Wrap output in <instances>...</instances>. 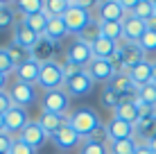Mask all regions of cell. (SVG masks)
I'll use <instances>...</instances> for the list:
<instances>
[{
  "mask_svg": "<svg viewBox=\"0 0 156 154\" xmlns=\"http://www.w3.org/2000/svg\"><path fill=\"white\" fill-rule=\"evenodd\" d=\"M68 125H70L82 138H90V136L98 131V127H102V120H100V116L95 113V109L79 107L68 116Z\"/></svg>",
  "mask_w": 156,
  "mask_h": 154,
  "instance_id": "obj_1",
  "label": "cell"
},
{
  "mask_svg": "<svg viewBox=\"0 0 156 154\" xmlns=\"http://www.w3.org/2000/svg\"><path fill=\"white\" fill-rule=\"evenodd\" d=\"M95 82L86 73V68H66V82H63V91L70 98H84L93 91Z\"/></svg>",
  "mask_w": 156,
  "mask_h": 154,
  "instance_id": "obj_2",
  "label": "cell"
},
{
  "mask_svg": "<svg viewBox=\"0 0 156 154\" xmlns=\"http://www.w3.org/2000/svg\"><path fill=\"white\" fill-rule=\"evenodd\" d=\"M63 82H66V68L55 59L43 61L41 75H39V82L36 84H39L41 88H45V93H48V91H59V88H63Z\"/></svg>",
  "mask_w": 156,
  "mask_h": 154,
  "instance_id": "obj_3",
  "label": "cell"
},
{
  "mask_svg": "<svg viewBox=\"0 0 156 154\" xmlns=\"http://www.w3.org/2000/svg\"><path fill=\"white\" fill-rule=\"evenodd\" d=\"M145 59H147V57H145V52L138 48V43H125V41H120V48H118L115 57L111 61H113L118 73H127L129 68H133L136 63H140Z\"/></svg>",
  "mask_w": 156,
  "mask_h": 154,
  "instance_id": "obj_4",
  "label": "cell"
},
{
  "mask_svg": "<svg viewBox=\"0 0 156 154\" xmlns=\"http://www.w3.org/2000/svg\"><path fill=\"white\" fill-rule=\"evenodd\" d=\"M68 107H70V95L63 91V88H59V91H48L45 95H43L41 109L48 111V113L68 116Z\"/></svg>",
  "mask_w": 156,
  "mask_h": 154,
  "instance_id": "obj_5",
  "label": "cell"
},
{
  "mask_svg": "<svg viewBox=\"0 0 156 154\" xmlns=\"http://www.w3.org/2000/svg\"><path fill=\"white\" fill-rule=\"evenodd\" d=\"M63 20H66V27H68V34H75L79 36L82 32L90 25V20H93V16L90 12H86V9H77V7H70V2H68V12L63 16Z\"/></svg>",
  "mask_w": 156,
  "mask_h": 154,
  "instance_id": "obj_6",
  "label": "cell"
},
{
  "mask_svg": "<svg viewBox=\"0 0 156 154\" xmlns=\"http://www.w3.org/2000/svg\"><path fill=\"white\" fill-rule=\"evenodd\" d=\"M86 73L90 75L93 82H100V84H104V86H109V84L113 82V77L118 75L113 61H104V59H93L86 66Z\"/></svg>",
  "mask_w": 156,
  "mask_h": 154,
  "instance_id": "obj_7",
  "label": "cell"
},
{
  "mask_svg": "<svg viewBox=\"0 0 156 154\" xmlns=\"http://www.w3.org/2000/svg\"><path fill=\"white\" fill-rule=\"evenodd\" d=\"M66 59H68V66L70 68H86L93 61V50H90V45L84 43V41H75L73 45H68Z\"/></svg>",
  "mask_w": 156,
  "mask_h": 154,
  "instance_id": "obj_8",
  "label": "cell"
},
{
  "mask_svg": "<svg viewBox=\"0 0 156 154\" xmlns=\"http://www.w3.org/2000/svg\"><path fill=\"white\" fill-rule=\"evenodd\" d=\"M95 9H98V20L100 23H122L125 16H127L120 0H104V2H98Z\"/></svg>",
  "mask_w": 156,
  "mask_h": 154,
  "instance_id": "obj_9",
  "label": "cell"
},
{
  "mask_svg": "<svg viewBox=\"0 0 156 154\" xmlns=\"http://www.w3.org/2000/svg\"><path fill=\"white\" fill-rule=\"evenodd\" d=\"M30 125V113L27 109H20V107H12L5 113V131L12 134L14 138H18L20 131Z\"/></svg>",
  "mask_w": 156,
  "mask_h": 154,
  "instance_id": "obj_10",
  "label": "cell"
},
{
  "mask_svg": "<svg viewBox=\"0 0 156 154\" xmlns=\"http://www.w3.org/2000/svg\"><path fill=\"white\" fill-rule=\"evenodd\" d=\"M145 32H147V23L145 20L136 18L133 14L125 16V20H122V41L125 43H138Z\"/></svg>",
  "mask_w": 156,
  "mask_h": 154,
  "instance_id": "obj_11",
  "label": "cell"
},
{
  "mask_svg": "<svg viewBox=\"0 0 156 154\" xmlns=\"http://www.w3.org/2000/svg\"><path fill=\"white\" fill-rule=\"evenodd\" d=\"M9 95H12L14 107H20V109H27L30 104L36 102V91H34V86H32V84L14 82L12 88H9Z\"/></svg>",
  "mask_w": 156,
  "mask_h": 154,
  "instance_id": "obj_12",
  "label": "cell"
},
{
  "mask_svg": "<svg viewBox=\"0 0 156 154\" xmlns=\"http://www.w3.org/2000/svg\"><path fill=\"white\" fill-rule=\"evenodd\" d=\"M113 116L136 127L138 123H140V104H138V100H136V98L120 100V104H118V107L113 109Z\"/></svg>",
  "mask_w": 156,
  "mask_h": 154,
  "instance_id": "obj_13",
  "label": "cell"
},
{
  "mask_svg": "<svg viewBox=\"0 0 156 154\" xmlns=\"http://www.w3.org/2000/svg\"><path fill=\"white\" fill-rule=\"evenodd\" d=\"M18 138L23 141L25 145H30L32 150H39V147H43V145L48 143V138H50V136L43 131V127L39 125V120H30V125L20 131Z\"/></svg>",
  "mask_w": 156,
  "mask_h": 154,
  "instance_id": "obj_14",
  "label": "cell"
},
{
  "mask_svg": "<svg viewBox=\"0 0 156 154\" xmlns=\"http://www.w3.org/2000/svg\"><path fill=\"white\" fill-rule=\"evenodd\" d=\"M82 141L84 138L73 129L70 125H66L63 129H59L57 134L52 136L55 147H57V150H61V152H70V150H75V147H79V145H82Z\"/></svg>",
  "mask_w": 156,
  "mask_h": 154,
  "instance_id": "obj_15",
  "label": "cell"
},
{
  "mask_svg": "<svg viewBox=\"0 0 156 154\" xmlns=\"http://www.w3.org/2000/svg\"><path fill=\"white\" fill-rule=\"evenodd\" d=\"M41 66H43V61H39L36 57H32V59H27L25 63H20V66L14 70L16 82L36 84V82H39V75H41Z\"/></svg>",
  "mask_w": 156,
  "mask_h": 154,
  "instance_id": "obj_16",
  "label": "cell"
},
{
  "mask_svg": "<svg viewBox=\"0 0 156 154\" xmlns=\"http://www.w3.org/2000/svg\"><path fill=\"white\" fill-rule=\"evenodd\" d=\"M106 134H109V143L111 141H129V138H136V127L113 116L106 123Z\"/></svg>",
  "mask_w": 156,
  "mask_h": 154,
  "instance_id": "obj_17",
  "label": "cell"
},
{
  "mask_svg": "<svg viewBox=\"0 0 156 154\" xmlns=\"http://www.w3.org/2000/svg\"><path fill=\"white\" fill-rule=\"evenodd\" d=\"M39 41H41V36L34 34V32H32L27 25L23 23V20L16 25V30H14V41H12L14 45H20V48H25V50L32 52L36 45H39Z\"/></svg>",
  "mask_w": 156,
  "mask_h": 154,
  "instance_id": "obj_18",
  "label": "cell"
},
{
  "mask_svg": "<svg viewBox=\"0 0 156 154\" xmlns=\"http://www.w3.org/2000/svg\"><path fill=\"white\" fill-rule=\"evenodd\" d=\"M39 125L43 127V131H45V134L52 138V136H55L59 129H63V127L68 125V116H57V113H48V111H41Z\"/></svg>",
  "mask_w": 156,
  "mask_h": 154,
  "instance_id": "obj_19",
  "label": "cell"
},
{
  "mask_svg": "<svg viewBox=\"0 0 156 154\" xmlns=\"http://www.w3.org/2000/svg\"><path fill=\"white\" fill-rule=\"evenodd\" d=\"M152 63H154V61L145 59V61L136 63L133 68H129V70H127L129 79H131V82L136 84V88H138V86H145V84H149V82H152Z\"/></svg>",
  "mask_w": 156,
  "mask_h": 154,
  "instance_id": "obj_20",
  "label": "cell"
},
{
  "mask_svg": "<svg viewBox=\"0 0 156 154\" xmlns=\"http://www.w3.org/2000/svg\"><path fill=\"white\" fill-rule=\"evenodd\" d=\"M118 48H120V43H115V41H109V39H104V36H100V39L90 45V50H93V59L111 61V59L115 57Z\"/></svg>",
  "mask_w": 156,
  "mask_h": 154,
  "instance_id": "obj_21",
  "label": "cell"
},
{
  "mask_svg": "<svg viewBox=\"0 0 156 154\" xmlns=\"http://www.w3.org/2000/svg\"><path fill=\"white\" fill-rule=\"evenodd\" d=\"M111 86L115 88L118 93H120V98L122 100H127V98H136V84L129 79L127 73H118V75L113 77V82H111Z\"/></svg>",
  "mask_w": 156,
  "mask_h": 154,
  "instance_id": "obj_22",
  "label": "cell"
},
{
  "mask_svg": "<svg viewBox=\"0 0 156 154\" xmlns=\"http://www.w3.org/2000/svg\"><path fill=\"white\" fill-rule=\"evenodd\" d=\"M23 23L27 25L34 34H39L43 39V36H45V30H48V23H50V16L45 12H39V14H32V16H23Z\"/></svg>",
  "mask_w": 156,
  "mask_h": 154,
  "instance_id": "obj_23",
  "label": "cell"
},
{
  "mask_svg": "<svg viewBox=\"0 0 156 154\" xmlns=\"http://www.w3.org/2000/svg\"><path fill=\"white\" fill-rule=\"evenodd\" d=\"M68 36V27H66V20L61 18H50V23H48V30H45V39L50 41V43H57V41L66 39Z\"/></svg>",
  "mask_w": 156,
  "mask_h": 154,
  "instance_id": "obj_24",
  "label": "cell"
},
{
  "mask_svg": "<svg viewBox=\"0 0 156 154\" xmlns=\"http://www.w3.org/2000/svg\"><path fill=\"white\" fill-rule=\"evenodd\" d=\"M156 136V113L149 116V118H143L140 123L136 125V141L143 138V143H147L149 138Z\"/></svg>",
  "mask_w": 156,
  "mask_h": 154,
  "instance_id": "obj_25",
  "label": "cell"
},
{
  "mask_svg": "<svg viewBox=\"0 0 156 154\" xmlns=\"http://www.w3.org/2000/svg\"><path fill=\"white\" fill-rule=\"evenodd\" d=\"M131 14L136 16V18H140L147 23L149 18H154L156 16V9H154V0H136V5H133Z\"/></svg>",
  "mask_w": 156,
  "mask_h": 154,
  "instance_id": "obj_26",
  "label": "cell"
},
{
  "mask_svg": "<svg viewBox=\"0 0 156 154\" xmlns=\"http://www.w3.org/2000/svg\"><path fill=\"white\" fill-rule=\"evenodd\" d=\"M136 100L140 104H147V107H154L156 109V84H145V86H138L136 91Z\"/></svg>",
  "mask_w": 156,
  "mask_h": 154,
  "instance_id": "obj_27",
  "label": "cell"
},
{
  "mask_svg": "<svg viewBox=\"0 0 156 154\" xmlns=\"http://www.w3.org/2000/svg\"><path fill=\"white\" fill-rule=\"evenodd\" d=\"M43 12L50 18H61L68 12V0H45L43 2Z\"/></svg>",
  "mask_w": 156,
  "mask_h": 154,
  "instance_id": "obj_28",
  "label": "cell"
},
{
  "mask_svg": "<svg viewBox=\"0 0 156 154\" xmlns=\"http://www.w3.org/2000/svg\"><path fill=\"white\" fill-rule=\"evenodd\" d=\"M100 34L104 36V39H109V41L120 43L122 41V23H100Z\"/></svg>",
  "mask_w": 156,
  "mask_h": 154,
  "instance_id": "obj_29",
  "label": "cell"
},
{
  "mask_svg": "<svg viewBox=\"0 0 156 154\" xmlns=\"http://www.w3.org/2000/svg\"><path fill=\"white\" fill-rule=\"evenodd\" d=\"M138 147L136 138H129V141H111L109 143V154H133Z\"/></svg>",
  "mask_w": 156,
  "mask_h": 154,
  "instance_id": "obj_30",
  "label": "cell"
},
{
  "mask_svg": "<svg viewBox=\"0 0 156 154\" xmlns=\"http://www.w3.org/2000/svg\"><path fill=\"white\" fill-rule=\"evenodd\" d=\"M14 23H16L14 7H12V5H7V2H2V5H0V32L12 30Z\"/></svg>",
  "mask_w": 156,
  "mask_h": 154,
  "instance_id": "obj_31",
  "label": "cell"
},
{
  "mask_svg": "<svg viewBox=\"0 0 156 154\" xmlns=\"http://www.w3.org/2000/svg\"><path fill=\"white\" fill-rule=\"evenodd\" d=\"M79 154H109V145H106V143L90 141V138H84L82 145H79Z\"/></svg>",
  "mask_w": 156,
  "mask_h": 154,
  "instance_id": "obj_32",
  "label": "cell"
},
{
  "mask_svg": "<svg viewBox=\"0 0 156 154\" xmlns=\"http://www.w3.org/2000/svg\"><path fill=\"white\" fill-rule=\"evenodd\" d=\"M23 16H32V14H39L43 12V0H18L14 5Z\"/></svg>",
  "mask_w": 156,
  "mask_h": 154,
  "instance_id": "obj_33",
  "label": "cell"
},
{
  "mask_svg": "<svg viewBox=\"0 0 156 154\" xmlns=\"http://www.w3.org/2000/svg\"><path fill=\"white\" fill-rule=\"evenodd\" d=\"M100 36H102V34H100V23H98V20H90V25H88V27H86L79 36H77V41H84V43L93 45L95 41L100 39Z\"/></svg>",
  "mask_w": 156,
  "mask_h": 154,
  "instance_id": "obj_34",
  "label": "cell"
},
{
  "mask_svg": "<svg viewBox=\"0 0 156 154\" xmlns=\"http://www.w3.org/2000/svg\"><path fill=\"white\" fill-rule=\"evenodd\" d=\"M7 52H9V57H12V61L16 63V68H18L20 63H25L27 59H32V57H34L30 50H25V48H20V45H14V43L7 48Z\"/></svg>",
  "mask_w": 156,
  "mask_h": 154,
  "instance_id": "obj_35",
  "label": "cell"
},
{
  "mask_svg": "<svg viewBox=\"0 0 156 154\" xmlns=\"http://www.w3.org/2000/svg\"><path fill=\"white\" fill-rule=\"evenodd\" d=\"M120 100H122V98H120V93H118L115 88L111 86V84H109V86H104V91H102V104H104V107L115 109L118 104H120Z\"/></svg>",
  "mask_w": 156,
  "mask_h": 154,
  "instance_id": "obj_36",
  "label": "cell"
},
{
  "mask_svg": "<svg viewBox=\"0 0 156 154\" xmlns=\"http://www.w3.org/2000/svg\"><path fill=\"white\" fill-rule=\"evenodd\" d=\"M138 48L145 52V55H149V52H156V30H149L143 34V39L138 41Z\"/></svg>",
  "mask_w": 156,
  "mask_h": 154,
  "instance_id": "obj_37",
  "label": "cell"
},
{
  "mask_svg": "<svg viewBox=\"0 0 156 154\" xmlns=\"http://www.w3.org/2000/svg\"><path fill=\"white\" fill-rule=\"evenodd\" d=\"M14 70H16V63L12 61V57H9L7 48H0V73L9 77Z\"/></svg>",
  "mask_w": 156,
  "mask_h": 154,
  "instance_id": "obj_38",
  "label": "cell"
},
{
  "mask_svg": "<svg viewBox=\"0 0 156 154\" xmlns=\"http://www.w3.org/2000/svg\"><path fill=\"white\" fill-rule=\"evenodd\" d=\"M14 136L12 134H7V131H2L0 134V154H9L12 152V147H14Z\"/></svg>",
  "mask_w": 156,
  "mask_h": 154,
  "instance_id": "obj_39",
  "label": "cell"
},
{
  "mask_svg": "<svg viewBox=\"0 0 156 154\" xmlns=\"http://www.w3.org/2000/svg\"><path fill=\"white\" fill-rule=\"evenodd\" d=\"M12 107H14V102H12L9 91H0V116H5Z\"/></svg>",
  "mask_w": 156,
  "mask_h": 154,
  "instance_id": "obj_40",
  "label": "cell"
},
{
  "mask_svg": "<svg viewBox=\"0 0 156 154\" xmlns=\"http://www.w3.org/2000/svg\"><path fill=\"white\" fill-rule=\"evenodd\" d=\"M9 154H36V150H32L30 145H25L20 138H16L14 141V147H12V152Z\"/></svg>",
  "mask_w": 156,
  "mask_h": 154,
  "instance_id": "obj_41",
  "label": "cell"
},
{
  "mask_svg": "<svg viewBox=\"0 0 156 154\" xmlns=\"http://www.w3.org/2000/svg\"><path fill=\"white\" fill-rule=\"evenodd\" d=\"M68 2H70V7H77V9H86V12H88V9H93L95 5H98V2H90V0H68Z\"/></svg>",
  "mask_w": 156,
  "mask_h": 154,
  "instance_id": "obj_42",
  "label": "cell"
},
{
  "mask_svg": "<svg viewBox=\"0 0 156 154\" xmlns=\"http://www.w3.org/2000/svg\"><path fill=\"white\" fill-rule=\"evenodd\" d=\"M133 154H154V152L149 150V145H147V143L138 141V147H136V152H133Z\"/></svg>",
  "mask_w": 156,
  "mask_h": 154,
  "instance_id": "obj_43",
  "label": "cell"
},
{
  "mask_svg": "<svg viewBox=\"0 0 156 154\" xmlns=\"http://www.w3.org/2000/svg\"><path fill=\"white\" fill-rule=\"evenodd\" d=\"M0 91H7V75L0 73Z\"/></svg>",
  "mask_w": 156,
  "mask_h": 154,
  "instance_id": "obj_44",
  "label": "cell"
},
{
  "mask_svg": "<svg viewBox=\"0 0 156 154\" xmlns=\"http://www.w3.org/2000/svg\"><path fill=\"white\" fill-rule=\"evenodd\" d=\"M147 145H149V150H152V152L156 154V136H154V138H149V141H147Z\"/></svg>",
  "mask_w": 156,
  "mask_h": 154,
  "instance_id": "obj_45",
  "label": "cell"
},
{
  "mask_svg": "<svg viewBox=\"0 0 156 154\" xmlns=\"http://www.w3.org/2000/svg\"><path fill=\"white\" fill-rule=\"evenodd\" d=\"M152 84H156V61L152 63Z\"/></svg>",
  "mask_w": 156,
  "mask_h": 154,
  "instance_id": "obj_46",
  "label": "cell"
},
{
  "mask_svg": "<svg viewBox=\"0 0 156 154\" xmlns=\"http://www.w3.org/2000/svg\"><path fill=\"white\" fill-rule=\"evenodd\" d=\"M5 131V116H0V134Z\"/></svg>",
  "mask_w": 156,
  "mask_h": 154,
  "instance_id": "obj_47",
  "label": "cell"
},
{
  "mask_svg": "<svg viewBox=\"0 0 156 154\" xmlns=\"http://www.w3.org/2000/svg\"><path fill=\"white\" fill-rule=\"evenodd\" d=\"M154 9H156V0H154Z\"/></svg>",
  "mask_w": 156,
  "mask_h": 154,
  "instance_id": "obj_48",
  "label": "cell"
},
{
  "mask_svg": "<svg viewBox=\"0 0 156 154\" xmlns=\"http://www.w3.org/2000/svg\"><path fill=\"white\" fill-rule=\"evenodd\" d=\"M0 5H2V2H0Z\"/></svg>",
  "mask_w": 156,
  "mask_h": 154,
  "instance_id": "obj_49",
  "label": "cell"
}]
</instances>
